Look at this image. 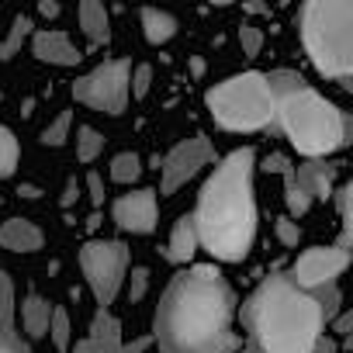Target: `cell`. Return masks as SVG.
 <instances>
[{
  "label": "cell",
  "mask_w": 353,
  "mask_h": 353,
  "mask_svg": "<svg viewBox=\"0 0 353 353\" xmlns=\"http://www.w3.org/2000/svg\"><path fill=\"white\" fill-rule=\"evenodd\" d=\"M315 353H336V343L329 339V336H322V343H319V350Z\"/></svg>",
  "instance_id": "39"
},
{
  "label": "cell",
  "mask_w": 353,
  "mask_h": 353,
  "mask_svg": "<svg viewBox=\"0 0 353 353\" xmlns=\"http://www.w3.org/2000/svg\"><path fill=\"white\" fill-rule=\"evenodd\" d=\"M145 288H149V270H145V267H135V270H132V281H128V298L139 301V298L145 294Z\"/></svg>",
  "instance_id": "32"
},
{
  "label": "cell",
  "mask_w": 353,
  "mask_h": 353,
  "mask_svg": "<svg viewBox=\"0 0 353 353\" xmlns=\"http://www.w3.org/2000/svg\"><path fill=\"white\" fill-rule=\"evenodd\" d=\"M339 291H301L288 274H270L246 301L243 322L260 353H315L336 319Z\"/></svg>",
  "instance_id": "2"
},
{
  "label": "cell",
  "mask_w": 353,
  "mask_h": 353,
  "mask_svg": "<svg viewBox=\"0 0 353 353\" xmlns=\"http://www.w3.org/2000/svg\"><path fill=\"white\" fill-rule=\"evenodd\" d=\"M0 353H32L14 332H4V329H0Z\"/></svg>",
  "instance_id": "34"
},
{
  "label": "cell",
  "mask_w": 353,
  "mask_h": 353,
  "mask_svg": "<svg viewBox=\"0 0 353 353\" xmlns=\"http://www.w3.org/2000/svg\"><path fill=\"white\" fill-rule=\"evenodd\" d=\"M49 319H52V301H46L42 294H28L21 305V322L28 329V336H46L49 332Z\"/></svg>",
  "instance_id": "18"
},
{
  "label": "cell",
  "mask_w": 353,
  "mask_h": 353,
  "mask_svg": "<svg viewBox=\"0 0 353 353\" xmlns=\"http://www.w3.org/2000/svg\"><path fill=\"white\" fill-rule=\"evenodd\" d=\"M198 253V229H194V219L191 215H181L170 232V243H166V260L173 263H188L191 256Z\"/></svg>",
  "instance_id": "16"
},
{
  "label": "cell",
  "mask_w": 353,
  "mask_h": 353,
  "mask_svg": "<svg viewBox=\"0 0 353 353\" xmlns=\"http://www.w3.org/2000/svg\"><path fill=\"white\" fill-rule=\"evenodd\" d=\"M191 70H194V77H201V73H205V59L194 56V59H191Z\"/></svg>",
  "instance_id": "42"
},
{
  "label": "cell",
  "mask_w": 353,
  "mask_h": 353,
  "mask_svg": "<svg viewBox=\"0 0 353 353\" xmlns=\"http://www.w3.org/2000/svg\"><path fill=\"white\" fill-rule=\"evenodd\" d=\"M46 336H52V346L59 350V353H70V346H73V329H70V312L66 308H52V319H49V332Z\"/></svg>",
  "instance_id": "20"
},
{
  "label": "cell",
  "mask_w": 353,
  "mask_h": 353,
  "mask_svg": "<svg viewBox=\"0 0 353 353\" xmlns=\"http://www.w3.org/2000/svg\"><path fill=\"white\" fill-rule=\"evenodd\" d=\"M87 194H90L94 208L104 205V181H101V173H87Z\"/></svg>",
  "instance_id": "33"
},
{
  "label": "cell",
  "mask_w": 353,
  "mask_h": 353,
  "mask_svg": "<svg viewBox=\"0 0 353 353\" xmlns=\"http://www.w3.org/2000/svg\"><path fill=\"white\" fill-rule=\"evenodd\" d=\"M243 353H253V350H243Z\"/></svg>",
  "instance_id": "44"
},
{
  "label": "cell",
  "mask_w": 353,
  "mask_h": 353,
  "mask_svg": "<svg viewBox=\"0 0 353 353\" xmlns=\"http://www.w3.org/2000/svg\"><path fill=\"white\" fill-rule=\"evenodd\" d=\"M284 201H288V212H291V215H305V212L312 208V198L294 184V166L284 173Z\"/></svg>",
  "instance_id": "26"
},
{
  "label": "cell",
  "mask_w": 353,
  "mask_h": 353,
  "mask_svg": "<svg viewBox=\"0 0 353 353\" xmlns=\"http://www.w3.org/2000/svg\"><path fill=\"white\" fill-rule=\"evenodd\" d=\"M274 232H277V239H281L284 246H298V239H301V229H298L294 219H277Z\"/></svg>",
  "instance_id": "31"
},
{
  "label": "cell",
  "mask_w": 353,
  "mask_h": 353,
  "mask_svg": "<svg viewBox=\"0 0 353 353\" xmlns=\"http://www.w3.org/2000/svg\"><path fill=\"white\" fill-rule=\"evenodd\" d=\"M212 159H215V149L205 135L176 142L163 159V194H173L176 188H184L191 176H198L201 166H208Z\"/></svg>",
  "instance_id": "10"
},
{
  "label": "cell",
  "mask_w": 353,
  "mask_h": 353,
  "mask_svg": "<svg viewBox=\"0 0 353 353\" xmlns=\"http://www.w3.org/2000/svg\"><path fill=\"white\" fill-rule=\"evenodd\" d=\"M139 173H142V159H139L135 152H118V156L111 159V181L132 184V181H139Z\"/></svg>",
  "instance_id": "22"
},
{
  "label": "cell",
  "mask_w": 353,
  "mask_h": 353,
  "mask_svg": "<svg viewBox=\"0 0 353 353\" xmlns=\"http://www.w3.org/2000/svg\"><path fill=\"white\" fill-rule=\"evenodd\" d=\"M336 173L339 166L336 163H322V159H312V163H301L294 166V184L315 201H325L332 194V184H336Z\"/></svg>",
  "instance_id": "13"
},
{
  "label": "cell",
  "mask_w": 353,
  "mask_h": 353,
  "mask_svg": "<svg viewBox=\"0 0 353 353\" xmlns=\"http://www.w3.org/2000/svg\"><path fill=\"white\" fill-rule=\"evenodd\" d=\"M28 35H32V18H25V14H21V18H14L11 35H8L4 42H0V59H4V63H8V59H14V56L21 52V42H25Z\"/></svg>",
  "instance_id": "21"
},
{
  "label": "cell",
  "mask_w": 353,
  "mask_h": 353,
  "mask_svg": "<svg viewBox=\"0 0 353 353\" xmlns=\"http://www.w3.org/2000/svg\"><path fill=\"white\" fill-rule=\"evenodd\" d=\"M152 346V336H139L135 343H128V346H121V353H145Z\"/></svg>",
  "instance_id": "37"
},
{
  "label": "cell",
  "mask_w": 353,
  "mask_h": 353,
  "mask_svg": "<svg viewBox=\"0 0 353 353\" xmlns=\"http://www.w3.org/2000/svg\"><path fill=\"white\" fill-rule=\"evenodd\" d=\"M353 8L350 0H312L301 8V42L319 73L350 80L353 73Z\"/></svg>",
  "instance_id": "5"
},
{
  "label": "cell",
  "mask_w": 353,
  "mask_h": 353,
  "mask_svg": "<svg viewBox=\"0 0 353 353\" xmlns=\"http://www.w3.org/2000/svg\"><path fill=\"white\" fill-rule=\"evenodd\" d=\"M339 219H343V236H339V250H350L353 243V188H339Z\"/></svg>",
  "instance_id": "27"
},
{
  "label": "cell",
  "mask_w": 353,
  "mask_h": 353,
  "mask_svg": "<svg viewBox=\"0 0 353 353\" xmlns=\"http://www.w3.org/2000/svg\"><path fill=\"white\" fill-rule=\"evenodd\" d=\"M70 125H73V114L70 111H63L46 132H42V145H63L66 142V135H70Z\"/></svg>",
  "instance_id": "28"
},
{
  "label": "cell",
  "mask_w": 353,
  "mask_h": 353,
  "mask_svg": "<svg viewBox=\"0 0 353 353\" xmlns=\"http://www.w3.org/2000/svg\"><path fill=\"white\" fill-rule=\"evenodd\" d=\"M42 243H46L42 229L28 219H8L0 225V246L11 253H35V250H42Z\"/></svg>",
  "instance_id": "14"
},
{
  "label": "cell",
  "mask_w": 353,
  "mask_h": 353,
  "mask_svg": "<svg viewBox=\"0 0 353 353\" xmlns=\"http://www.w3.org/2000/svg\"><path fill=\"white\" fill-rule=\"evenodd\" d=\"M73 353H90V346H87V339H77V346H73Z\"/></svg>",
  "instance_id": "43"
},
{
  "label": "cell",
  "mask_w": 353,
  "mask_h": 353,
  "mask_svg": "<svg viewBox=\"0 0 353 353\" xmlns=\"http://www.w3.org/2000/svg\"><path fill=\"white\" fill-rule=\"evenodd\" d=\"M232 291L208 263L181 270L152 315V343L163 353H232Z\"/></svg>",
  "instance_id": "1"
},
{
  "label": "cell",
  "mask_w": 353,
  "mask_h": 353,
  "mask_svg": "<svg viewBox=\"0 0 353 353\" xmlns=\"http://www.w3.org/2000/svg\"><path fill=\"white\" fill-rule=\"evenodd\" d=\"M239 46H243V52L253 59V56H260V49H263V32L256 28V25H243L239 28Z\"/></svg>",
  "instance_id": "29"
},
{
  "label": "cell",
  "mask_w": 353,
  "mask_h": 353,
  "mask_svg": "<svg viewBox=\"0 0 353 353\" xmlns=\"http://www.w3.org/2000/svg\"><path fill=\"white\" fill-rule=\"evenodd\" d=\"M212 118L229 132H260L274 121V97L263 73H239L208 90Z\"/></svg>",
  "instance_id": "6"
},
{
  "label": "cell",
  "mask_w": 353,
  "mask_h": 353,
  "mask_svg": "<svg viewBox=\"0 0 353 353\" xmlns=\"http://www.w3.org/2000/svg\"><path fill=\"white\" fill-rule=\"evenodd\" d=\"M350 267V250H339V246H312L305 250L294 267H291V281L301 288V291H322V288H332V281Z\"/></svg>",
  "instance_id": "9"
},
{
  "label": "cell",
  "mask_w": 353,
  "mask_h": 353,
  "mask_svg": "<svg viewBox=\"0 0 353 353\" xmlns=\"http://www.w3.org/2000/svg\"><path fill=\"white\" fill-rule=\"evenodd\" d=\"M128 77H132V63L128 59H111V63L97 66L94 73L80 77L73 83V97L87 108L121 114L125 104H128Z\"/></svg>",
  "instance_id": "8"
},
{
  "label": "cell",
  "mask_w": 353,
  "mask_h": 353,
  "mask_svg": "<svg viewBox=\"0 0 353 353\" xmlns=\"http://www.w3.org/2000/svg\"><path fill=\"white\" fill-rule=\"evenodd\" d=\"M267 170H270V173H288V170H291V159H288L284 152H270V156H267Z\"/></svg>",
  "instance_id": "35"
},
{
  "label": "cell",
  "mask_w": 353,
  "mask_h": 353,
  "mask_svg": "<svg viewBox=\"0 0 353 353\" xmlns=\"http://www.w3.org/2000/svg\"><path fill=\"white\" fill-rule=\"evenodd\" d=\"M0 329L14 332V284L4 270H0Z\"/></svg>",
  "instance_id": "25"
},
{
  "label": "cell",
  "mask_w": 353,
  "mask_h": 353,
  "mask_svg": "<svg viewBox=\"0 0 353 353\" xmlns=\"http://www.w3.org/2000/svg\"><path fill=\"white\" fill-rule=\"evenodd\" d=\"M111 219L121 232H135V236H145L156 229V191L142 188V191H132V194H121L114 205H111Z\"/></svg>",
  "instance_id": "11"
},
{
  "label": "cell",
  "mask_w": 353,
  "mask_h": 353,
  "mask_svg": "<svg viewBox=\"0 0 353 353\" xmlns=\"http://www.w3.org/2000/svg\"><path fill=\"white\" fill-rule=\"evenodd\" d=\"M246 11H253V14H270L267 4H246Z\"/></svg>",
  "instance_id": "41"
},
{
  "label": "cell",
  "mask_w": 353,
  "mask_h": 353,
  "mask_svg": "<svg viewBox=\"0 0 353 353\" xmlns=\"http://www.w3.org/2000/svg\"><path fill=\"white\" fill-rule=\"evenodd\" d=\"M90 353H121V325L108 308H97L94 322H90V336H87Z\"/></svg>",
  "instance_id": "15"
},
{
  "label": "cell",
  "mask_w": 353,
  "mask_h": 353,
  "mask_svg": "<svg viewBox=\"0 0 353 353\" xmlns=\"http://www.w3.org/2000/svg\"><path fill=\"white\" fill-rule=\"evenodd\" d=\"M18 156H21V149H18L14 132L11 128H0V181L18 170Z\"/></svg>",
  "instance_id": "23"
},
{
  "label": "cell",
  "mask_w": 353,
  "mask_h": 353,
  "mask_svg": "<svg viewBox=\"0 0 353 353\" xmlns=\"http://www.w3.org/2000/svg\"><path fill=\"white\" fill-rule=\"evenodd\" d=\"M350 329H353V315H350V312H343V315L336 319V332L343 336V343H346V346H350Z\"/></svg>",
  "instance_id": "36"
},
{
  "label": "cell",
  "mask_w": 353,
  "mask_h": 353,
  "mask_svg": "<svg viewBox=\"0 0 353 353\" xmlns=\"http://www.w3.org/2000/svg\"><path fill=\"white\" fill-rule=\"evenodd\" d=\"M270 97H274V118L281 121L284 135L291 139V145L301 156H329L339 145H346L350 139V118L325 101L322 94H315L298 73L291 70H277L267 77Z\"/></svg>",
  "instance_id": "4"
},
{
  "label": "cell",
  "mask_w": 353,
  "mask_h": 353,
  "mask_svg": "<svg viewBox=\"0 0 353 353\" xmlns=\"http://www.w3.org/2000/svg\"><path fill=\"white\" fill-rule=\"evenodd\" d=\"M253 149L243 145L215 166L208 184L198 194L194 229L198 246H205L215 260L239 263L256 236V201H253Z\"/></svg>",
  "instance_id": "3"
},
{
  "label": "cell",
  "mask_w": 353,
  "mask_h": 353,
  "mask_svg": "<svg viewBox=\"0 0 353 353\" xmlns=\"http://www.w3.org/2000/svg\"><path fill=\"white\" fill-rule=\"evenodd\" d=\"M39 11H42L46 18H56V14H59V4H49V0H46V4H42Z\"/></svg>",
  "instance_id": "40"
},
{
  "label": "cell",
  "mask_w": 353,
  "mask_h": 353,
  "mask_svg": "<svg viewBox=\"0 0 353 353\" xmlns=\"http://www.w3.org/2000/svg\"><path fill=\"white\" fill-rule=\"evenodd\" d=\"M80 267H83V277H87L97 305L108 308L114 301V294L121 291V281L128 270V246L118 239H94L80 250Z\"/></svg>",
  "instance_id": "7"
},
{
  "label": "cell",
  "mask_w": 353,
  "mask_h": 353,
  "mask_svg": "<svg viewBox=\"0 0 353 353\" xmlns=\"http://www.w3.org/2000/svg\"><path fill=\"white\" fill-rule=\"evenodd\" d=\"M149 83H152V66H135V73L128 77V94L142 101L149 94Z\"/></svg>",
  "instance_id": "30"
},
{
  "label": "cell",
  "mask_w": 353,
  "mask_h": 353,
  "mask_svg": "<svg viewBox=\"0 0 353 353\" xmlns=\"http://www.w3.org/2000/svg\"><path fill=\"white\" fill-rule=\"evenodd\" d=\"M73 201H77V184L70 181V184H66V194H63V208H70Z\"/></svg>",
  "instance_id": "38"
},
{
  "label": "cell",
  "mask_w": 353,
  "mask_h": 353,
  "mask_svg": "<svg viewBox=\"0 0 353 353\" xmlns=\"http://www.w3.org/2000/svg\"><path fill=\"white\" fill-rule=\"evenodd\" d=\"M80 28L87 32V39L94 46H104L111 39V25H108V11L97 0H83L80 4Z\"/></svg>",
  "instance_id": "17"
},
{
  "label": "cell",
  "mask_w": 353,
  "mask_h": 353,
  "mask_svg": "<svg viewBox=\"0 0 353 353\" xmlns=\"http://www.w3.org/2000/svg\"><path fill=\"white\" fill-rule=\"evenodd\" d=\"M32 52H35V59L52 63V66H77V63L83 59L80 49H77L63 32H56V28H42V32H35V39H32Z\"/></svg>",
  "instance_id": "12"
},
{
  "label": "cell",
  "mask_w": 353,
  "mask_h": 353,
  "mask_svg": "<svg viewBox=\"0 0 353 353\" xmlns=\"http://www.w3.org/2000/svg\"><path fill=\"white\" fill-rule=\"evenodd\" d=\"M101 149H104V135H101L97 128L83 125V128L77 132V156H80V163L97 159V156H101Z\"/></svg>",
  "instance_id": "24"
},
{
  "label": "cell",
  "mask_w": 353,
  "mask_h": 353,
  "mask_svg": "<svg viewBox=\"0 0 353 353\" xmlns=\"http://www.w3.org/2000/svg\"><path fill=\"white\" fill-rule=\"evenodd\" d=\"M142 32L152 46H166L173 35H176V21L166 14V11H156V8H145L142 11Z\"/></svg>",
  "instance_id": "19"
}]
</instances>
